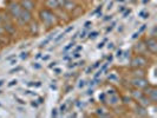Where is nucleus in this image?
Segmentation results:
<instances>
[{
	"mask_svg": "<svg viewBox=\"0 0 157 118\" xmlns=\"http://www.w3.org/2000/svg\"><path fill=\"white\" fill-rule=\"evenodd\" d=\"M39 20L40 23L43 24L47 30L52 29L53 26H56L57 24L59 23V19L53 11L48 10V8H41L39 11Z\"/></svg>",
	"mask_w": 157,
	"mask_h": 118,
	"instance_id": "1",
	"label": "nucleus"
},
{
	"mask_svg": "<svg viewBox=\"0 0 157 118\" xmlns=\"http://www.w3.org/2000/svg\"><path fill=\"white\" fill-rule=\"evenodd\" d=\"M7 10H8V14L12 17L13 19H16L17 20L23 8H21V6H20V4L17 2V1H8Z\"/></svg>",
	"mask_w": 157,
	"mask_h": 118,
	"instance_id": "2",
	"label": "nucleus"
},
{
	"mask_svg": "<svg viewBox=\"0 0 157 118\" xmlns=\"http://www.w3.org/2000/svg\"><path fill=\"white\" fill-rule=\"evenodd\" d=\"M148 63H149L148 59L143 55H136L132 57V59H131V62H130V65H131V67H134V69H142V67L147 66Z\"/></svg>",
	"mask_w": 157,
	"mask_h": 118,
	"instance_id": "3",
	"label": "nucleus"
},
{
	"mask_svg": "<svg viewBox=\"0 0 157 118\" xmlns=\"http://www.w3.org/2000/svg\"><path fill=\"white\" fill-rule=\"evenodd\" d=\"M18 23H20L21 25H27L33 20V17H32V12H29L26 10H21L20 14L18 17Z\"/></svg>",
	"mask_w": 157,
	"mask_h": 118,
	"instance_id": "4",
	"label": "nucleus"
},
{
	"mask_svg": "<svg viewBox=\"0 0 157 118\" xmlns=\"http://www.w3.org/2000/svg\"><path fill=\"white\" fill-rule=\"evenodd\" d=\"M144 44H145V48H147V51H149L151 55H156L157 53V39L155 37H150L148 39L144 41Z\"/></svg>",
	"mask_w": 157,
	"mask_h": 118,
	"instance_id": "5",
	"label": "nucleus"
},
{
	"mask_svg": "<svg viewBox=\"0 0 157 118\" xmlns=\"http://www.w3.org/2000/svg\"><path fill=\"white\" fill-rule=\"evenodd\" d=\"M131 85L137 90H142L149 85V82L144 79V77H135L134 79H131Z\"/></svg>",
	"mask_w": 157,
	"mask_h": 118,
	"instance_id": "6",
	"label": "nucleus"
},
{
	"mask_svg": "<svg viewBox=\"0 0 157 118\" xmlns=\"http://www.w3.org/2000/svg\"><path fill=\"white\" fill-rule=\"evenodd\" d=\"M145 94V97L149 99V102L151 103H156L157 101V89L155 86H148L145 87V92H143Z\"/></svg>",
	"mask_w": 157,
	"mask_h": 118,
	"instance_id": "7",
	"label": "nucleus"
},
{
	"mask_svg": "<svg viewBox=\"0 0 157 118\" xmlns=\"http://www.w3.org/2000/svg\"><path fill=\"white\" fill-rule=\"evenodd\" d=\"M77 6L75 0H59V8H62L66 12H71Z\"/></svg>",
	"mask_w": 157,
	"mask_h": 118,
	"instance_id": "8",
	"label": "nucleus"
},
{
	"mask_svg": "<svg viewBox=\"0 0 157 118\" xmlns=\"http://www.w3.org/2000/svg\"><path fill=\"white\" fill-rule=\"evenodd\" d=\"M19 4H20V6H21L23 10H26V11H29V12L34 11V10H36V6H37V4H36L34 0H20Z\"/></svg>",
	"mask_w": 157,
	"mask_h": 118,
	"instance_id": "9",
	"label": "nucleus"
},
{
	"mask_svg": "<svg viewBox=\"0 0 157 118\" xmlns=\"http://www.w3.org/2000/svg\"><path fill=\"white\" fill-rule=\"evenodd\" d=\"M108 102L110 104L111 106H117L119 103L122 102V99H121V97L116 93H112V94H108Z\"/></svg>",
	"mask_w": 157,
	"mask_h": 118,
	"instance_id": "10",
	"label": "nucleus"
},
{
	"mask_svg": "<svg viewBox=\"0 0 157 118\" xmlns=\"http://www.w3.org/2000/svg\"><path fill=\"white\" fill-rule=\"evenodd\" d=\"M44 4H45V7L51 11L59 10V0H45Z\"/></svg>",
	"mask_w": 157,
	"mask_h": 118,
	"instance_id": "11",
	"label": "nucleus"
},
{
	"mask_svg": "<svg viewBox=\"0 0 157 118\" xmlns=\"http://www.w3.org/2000/svg\"><path fill=\"white\" fill-rule=\"evenodd\" d=\"M53 37H55V36H53V34H51V36H50L48 38H46V39L44 40V41H41V44H40V47H44V46H45L47 43H50V41H51V39H52Z\"/></svg>",
	"mask_w": 157,
	"mask_h": 118,
	"instance_id": "12",
	"label": "nucleus"
},
{
	"mask_svg": "<svg viewBox=\"0 0 157 118\" xmlns=\"http://www.w3.org/2000/svg\"><path fill=\"white\" fill-rule=\"evenodd\" d=\"M64 36H65V33H59V34H58V37H57V38L55 39V43H58V41H59L60 39H63Z\"/></svg>",
	"mask_w": 157,
	"mask_h": 118,
	"instance_id": "13",
	"label": "nucleus"
},
{
	"mask_svg": "<svg viewBox=\"0 0 157 118\" xmlns=\"http://www.w3.org/2000/svg\"><path fill=\"white\" fill-rule=\"evenodd\" d=\"M97 36H98V32H92V33H90V34H89V37H90L91 39H96V38H97Z\"/></svg>",
	"mask_w": 157,
	"mask_h": 118,
	"instance_id": "14",
	"label": "nucleus"
},
{
	"mask_svg": "<svg viewBox=\"0 0 157 118\" xmlns=\"http://www.w3.org/2000/svg\"><path fill=\"white\" fill-rule=\"evenodd\" d=\"M27 57H29V53H27V52H23V53L20 55V58H21V59H26Z\"/></svg>",
	"mask_w": 157,
	"mask_h": 118,
	"instance_id": "15",
	"label": "nucleus"
},
{
	"mask_svg": "<svg viewBox=\"0 0 157 118\" xmlns=\"http://www.w3.org/2000/svg\"><path fill=\"white\" fill-rule=\"evenodd\" d=\"M140 14H141V16H144V17H142V18H144V19H147V18L149 17V13H145V12H141Z\"/></svg>",
	"mask_w": 157,
	"mask_h": 118,
	"instance_id": "16",
	"label": "nucleus"
},
{
	"mask_svg": "<svg viewBox=\"0 0 157 118\" xmlns=\"http://www.w3.org/2000/svg\"><path fill=\"white\" fill-rule=\"evenodd\" d=\"M17 83H18V82H17L16 79H14V80H12V82L8 84V86H13V85H17Z\"/></svg>",
	"mask_w": 157,
	"mask_h": 118,
	"instance_id": "17",
	"label": "nucleus"
},
{
	"mask_svg": "<svg viewBox=\"0 0 157 118\" xmlns=\"http://www.w3.org/2000/svg\"><path fill=\"white\" fill-rule=\"evenodd\" d=\"M91 25H92V24H91V21H86V23L84 24V26H85V29H89V27H90Z\"/></svg>",
	"mask_w": 157,
	"mask_h": 118,
	"instance_id": "18",
	"label": "nucleus"
},
{
	"mask_svg": "<svg viewBox=\"0 0 157 118\" xmlns=\"http://www.w3.org/2000/svg\"><path fill=\"white\" fill-rule=\"evenodd\" d=\"M52 116H53V117H57V116H58V113H57V109H53V110H52Z\"/></svg>",
	"mask_w": 157,
	"mask_h": 118,
	"instance_id": "19",
	"label": "nucleus"
},
{
	"mask_svg": "<svg viewBox=\"0 0 157 118\" xmlns=\"http://www.w3.org/2000/svg\"><path fill=\"white\" fill-rule=\"evenodd\" d=\"M72 30H73V26H71V27H69V29H66V30H65V32H64V33H69V32L72 31Z\"/></svg>",
	"mask_w": 157,
	"mask_h": 118,
	"instance_id": "20",
	"label": "nucleus"
},
{
	"mask_svg": "<svg viewBox=\"0 0 157 118\" xmlns=\"http://www.w3.org/2000/svg\"><path fill=\"white\" fill-rule=\"evenodd\" d=\"M65 109H66V104L62 105V108H60V112H64V111H65Z\"/></svg>",
	"mask_w": 157,
	"mask_h": 118,
	"instance_id": "21",
	"label": "nucleus"
},
{
	"mask_svg": "<svg viewBox=\"0 0 157 118\" xmlns=\"http://www.w3.org/2000/svg\"><path fill=\"white\" fill-rule=\"evenodd\" d=\"M86 36V31H83V33H80V38H85Z\"/></svg>",
	"mask_w": 157,
	"mask_h": 118,
	"instance_id": "22",
	"label": "nucleus"
},
{
	"mask_svg": "<svg viewBox=\"0 0 157 118\" xmlns=\"http://www.w3.org/2000/svg\"><path fill=\"white\" fill-rule=\"evenodd\" d=\"M84 85H85V82H84V80H82V82L79 83V85H78V86H79V87H83V86H84Z\"/></svg>",
	"mask_w": 157,
	"mask_h": 118,
	"instance_id": "23",
	"label": "nucleus"
},
{
	"mask_svg": "<svg viewBox=\"0 0 157 118\" xmlns=\"http://www.w3.org/2000/svg\"><path fill=\"white\" fill-rule=\"evenodd\" d=\"M122 53H123V51H122V50H118L117 51V57H121V55H122Z\"/></svg>",
	"mask_w": 157,
	"mask_h": 118,
	"instance_id": "24",
	"label": "nucleus"
},
{
	"mask_svg": "<svg viewBox=\"0 0 157 118\" xmlns=\"http://www.w3.org/2000/svg\"><path fill=\"white\" fill-rule=\"evenodd\" d=\"M144 30H145V25H143V26H142V29H141V30H140V32L144 31ZM140 32H138V33H140Z\"/></svg>",
	"mask_w": 157,
	"mask_h": 118,
	"instance_id": "25",
	"label": "nucleus"
},
{
	"mask_svg": "<svg viewBox=\"0 0 157 118\" xmlns=\"http://www.w3.org/2000/svg\"><path fill=\"white\" fill-rule=\"evenodd\" d=\"M103 46H104V43H102V44H99V45H98V48H102Z\"/></svg>",
	"mask_w": 157,
	"mask_h": 118,
	"instance_id": "26",
	"label": "nucleus"
},
{
	"mask_svg": "<svg viewBox=\"0 0 157 118\" xmlns=\"http://www.w3.org/2000/svg\"><path fill=\"white\" fill-rule=\"evenodd\" d=\"M80 50H82V46H78L76 48V51H80Z\"/></svg>",
	"mask_w": 157,
	"mask_h": 118,
	"instance_id": "27",
	"label": "nucleus"
},
{
	"mask_svg": "<svg viewBox=\"0 0 157 118\" xmlns=\"http://www.w3.org/2000/svg\"><path fill=\"white\" fill-rule=\"evenodd\" d=\"M2 84H4V80H2V79H0V86H1Z\"/></svg>",
	"mask_w": 157,
	"mask_h": 118,
	"instance_id": "28",
	"label": "nucleus"
},
{
	"mask_svg": "<svg viewBox=\"0 0 157 118\" xmlns=\"http://www.w3.org/2000/svg\"><path fill=\"white\" fill-rule=\"evenodd\" d=\"M17 64V60H12V65H16Z\"/></svg>",
	"mask_w": 157,
	"mask_h": 118,
	"instance_id": "29",
	"label": "nucleus"
},
{
	"mask_svg": "<svg viewBox=\"0 0 157 118\" xmlns=\"http://www.w3.org/2000/svg\"><path fill=\"white\" fill-rule=\"evenodd\" d=\"M111 6H112V2H110V4L108 5V8H111Z\"/></svg>",
	"mask_w": 157,
	"mask_h": 118,
	"instance_id": "30",
	"label": "nucleus"
},
{
	"mask_svg": "<svg viewBox=\"0 0 157 118\" xmlns=\"http://www.w3.org/2000/svg\"><path fill=\"white\" fill-rule=\"evenodd\" d=\"M113 47V44H109V48H112Z\"/></svg>",
	"mask_w": 157,
	"mask_h": 118,
	"instance_id": "31",
	"label": "nucleus"
},
{
	"mask_svg": "<svg viewBox=\"0 0 157 118\" xmlns=\"http://www.w3.org/2000/svg\"><path fill=\"white\" fill-rule=\"evenodd\" d=\"M117 1H124V0H117Z\"/></svg>",
	"mask_w": 157,
	"mask_h": 118,
	"instance_id": "32",
	"label": "nucleus"
},
{
	"mask_svg": "<svg viewBox=\"0 0 157 118\" xmlns=\"http://www.w3.org/2000/svg\"><path fill=\"white\" fill-rule=\"evenodd\" d=\"M0 23H1V16H0Z\"/></svg>",
	"mask_w": 157,
	"mask_h": 118,
	"instance_id": "33",
	"label": "nucleus"
},
{
	"mask_svg": "<svg viewBox=\"0 0 157 118\" xmlns=\"http://www.w3.org/2000/svg\"><path fill=\"white\" fill-rule=\"evenodd\" d=\"M38 1H45V0H38Z\"/></svg>",
	"mask_w": 157,
	"mask_h": 118,
	"instance_id": "34",
	"label": "nucleus"
},
{
	"mask_svg": "<svg viewBox=\"0 0 157 118\" xmlns=\"http://www.w3.org/2000/svg\"><path fill=\"white\" fill-rule=\"evenodd\" d=\"M19 1H20V0H19Z\"/></svg>",
	"mask_w": 157,
	"mask_h": 118,
	"instance_id": "35",
	"label": "nucleus"
}]
</instances>
